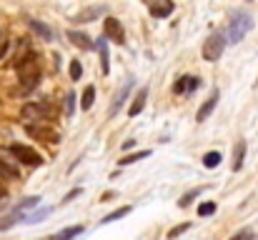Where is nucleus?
I'll return each instance as SVG.
<instances>
[{
  "label": "nucleus",
  "instance_id": "f257e3e1",
  "mask_svg": "<svg viewBox=\"0 0 258 240\" xmlns=\"http://www.w3.org/2000/svg\"><path fill=\"white\" fill-rule=\"evenodd\" d=\"M55 110L48 100H35V103H25L23 110H20V118L23 123L28 125H45L48 120H53Z\"/></svg>",
  "mask_w": 258,
  "mask_h": 240
},
{
  "label": "nucleus",
  "instance_id": "f03ea898",
  "mask_svg": "<svg viewBox=\"0 0 258 240\" xmlns=\"http://www.w3.org/2000/svg\"><path fill=\"white\" fill-rule=\"evenodd\" d=\"M253 30V18L248 15V13H243V10H236L233 15H231V23H228V28H226V40L228 43H241L243 38H246V33H251Z\"/></svg>",
  "mask_w": 258,
  "mask_h": 240
},
{
  "label": "nucleus",
  "instance_id": "7ed1b4c3",
  "mask_svg": "<svg viewBox=\"0 0 258 240\" xmlns=\"http://www.w3.org/2000/svg\"><path fill=\"white\" fill-rule=\"evenodd\" d=\"M18 80H20V93H30L33 88H38L40 80V65L38 60L30 55L23 65H18Z\"/></svg>",
  "mask_w": 258,
  "mask_h": 240
},
{
  "label": "nucleus",
  "instance_id": "20e7f679",
  "mask_svg": "<svg viewBox=\"0 0 258 240\" xmlns=\"http://www.w3.org/2000/svg\"><path fill=\"white\" fill-rule=\"evenodd\" d=\"M226 33H211L206 40H203V48H201V53H203V58L208 60V63H216V60H221V55H223V50H226Z\"/></svg>",
  "mask_w": 258,
  "mask_h": 240
},
{
  "label": "nucleus",
  "instance_id": "39448f33",
  "mask_svg": "<svg viewBox=\"0 0 258 240\" xmlns=\"http://www.w3.org/2000/svg\"><path fill=\"white\" fill-rule=\"evenodd\" d=\"M8 153L15 158V163H20V165H25V168H40V165H43V155H40V153H35V150H33V148H28V145L15 143V145H10V148H8Z\"/></svg>",
  "mask_w": 258,
  "mask_h": 240
},
{
  "label": "nucleus",
  "instance_id": "423d86ee",
  "mask_svg": "<svg viewBox=\"0 0 258 240\" xmlns=\"http://www.w3.org/2000/svg\"><path fill=\"white\" fill-rule=\"evenodd\" d=\"M25 133L30 138L40 140V143H53V145L60 143V133L55 128H50V125H25Z\"/></svg>",
  "mask_w": 258,
  "mask_h": 240
},
{
  "label": "nucleus",
  "instance_id": "0eeeda50",
  "mask_svg": "<svg viewBox=\"0 0 258 240\" xmlns=\"http://www.w3.org/2000/svg\"><path fill=\"white\" fill-rule=\"evenodd\" d=\"M103 38L105 40H113L118 45H125V30H123V25H120L118 18H105L103 20Z\"/></svg>",
  "mask_w": 258,
  "mask_h": 240
},
{
  "label": "nucleus",
  "instance_id": "6e6552de",
  "mask_svg": "<svg viewBox=\"0 0 258 240\" xmlns=\"http://www.w3.org/2000/svg\"><path fill=\"white\" fill-rule=\"evenodd\" d=\"M133 80H125L118 90H115V95H113V103H110V108H108V118H115L118 115V110L123 108V103L128 100V95H131V90H133Z\"/></svg>",
  "mask_w": 258,
  "mask_h": 240
},
{
  "label": "nucleus",
  "instance_id": "1a4fd4ad",
  "mask_svg": "<svg viewBox=\"0 0 258 240\" xmlns=\"http://www.w3.org/2000/svg\"><path fill=\"white\" fill-rule=\"evenodd\" d=\"M218 100H221V90H218V88H213V90H211V95H208V100L198 108V113H196V123H206V118H211V113L216 110Z\"/></svg>",
  "mask_w": 258,
  "mask_h": 240
},
{
  "label": "nucleus",
  "instance_id": "9d476101",
  "mask_svg": "<svg viewBox=\"0 0 258 240\" xmlns=\"http://www.w3.org/2000/svg\"><path fill=\"white\" fill-rule=\"evenodd\" d=\"M68 40L81 50H95V40L86 33H81V30H68Z\"/></svg>",
  "mask_w": 258,
  "mask_h": 240
},
{
  "label": "nucleus",
  "instance_id": "9b49d317",
  "mask_svg": "<svg viewBox=\"0 0 258 240\" xmlns=\"http://www.w3.org/2000/svg\"><path fill=\"white\" fill-rule=\"evenodd\" d=\"M198 85H201V80H198V78H193V75H183V78L175 80V85H173V93H175V95H183V93L188 95V93H193Z\"/></svg>",
  "mask_w": 258,
  "mask_h": 240
},
{
  "label": "nucleus",
  "instance_id": "f8f14e48",
  "mask_svg": "<svg viewBox=\"0 0 258 240\" xmlns=\"http://www.w3.org/2000/svg\"><path fill=\"white\" fill-rule=\"evenodd\" d=\"M146 100H148V88H141L138 95L133 98L131 108H128V115H131V118H138V115L143 113V108H146Z\"/></svg>",
  "mask_w": 258,
  "mask_h": 240
},
{
  "label": "nucleus",
  "instance_id": "ddd939ff",
  "mask_svg": "<svg viewBox=\"0 0 258 240\" xmlns=\"http://www.w3.org/2000/svg\"><path fill=\"white\" fill-rule=\"evenodd\" d=\"M25 25H28L35 35H40L43 40H53V30H50L45 23H40V20H35V18H25Z\"/></svg>",
  "mask_w": 258,
  "mask_h": 240
},
{
  "label": "nucleus",
  "instance_id": "4468645a",
  "mask_svg": "<svg viewBox=\"0 0 258 240\" xmlns=\"http://www.w3.org/2000/svg\"><path fill=\"white\" fill-rule=\"evenodd\" d=\"M173 10H175V5H173V3H166V0H163V3H151V5H148V13H151L153 18H158V20L168 18Z\"/></svg>",
  "mask_w": 258,
  "mask_h": 240
},
{
  "label": "nucleus",
  "instance_id": "2eb2a0df",
  "mask_svg": "<svg viewBox=\"0 0 258 240\" xmlns=\"http://www.w3.org/2000/svg\"><path fill=\"white\" fill-rule=\"evenodd\" d=\"M95 48L100 50V68H103V73L108 75V73H110V53H108V40H105V38H98V40H95Z\"/></svg>",
  "mask_w": 258,
  "mask_h": 240
},
{
  "label": "nucleus",
  "instance_id": "dca6fc26",
  "mask_svg": "<svg viewBox=\"0 0 258 240\" xmlns=\"http://www.w3.org/2000/svg\"><path fill=\"white\" fill-rule=\"evenodd\" d=\"M243 160H246V140H236L233 145V170L236 173L243 168Z\"/></svg>",
  "mask_w": 258,
  "mask_h": 240
},
{
  "label": "nucleus",
  "instance_id": "f3484780",
  "mask_svg": "<svg viewBox=\"0 0 258 240\" xmlns=\"http://www.w3.org/2000/svg\"><path fill=\"white\" fill-rule=\"evenodd\" d=\"M15 223H25V215L13 210L10 215H3V218H0V230H10Z\"/></svg>",
  "mask_w": 258,
  "mask_h": 240
},
{
  "label": "nucleus",
  "instance_id": "a211bd4d",
  "mask_svg": "<svg viewBox=\"0 0 258 240\" xmlns=\"http://www.w3.org/2000/svg\"><path fill=\"white\" fill-rule=\"evenodd\" d=\"M86 228L83 225H71V228H66V230H60V233H55V235H50V238H45V240H71V238H76V235H81Z\"/></svg>",
  "mask_w": 258,
  "mask_h": 240
},
{
  "label": "nucleus",
  "instance_id": "6ab92c4d",
  "mask_svg": "<svg viewBox=\"0 0 258 240\" xmlns=\"http://www.w3.org/2000/svg\"><path fill=\"white\" fill-rule=\"evenodd\" d=\"M133 208L131 205H123V208H118V210H113V213H108L103 220H100V225H105V223H115V220H120V218H125L128 213H131Z\"/></svg>",
  "mask_w": 258,
  "mask_h": 240
},
{
  "label": "nucleus",
  "instance_id": "aec40b11",
  "mask_svg": "<svg viewBox=\"0 0 258 240\" xmlns=\"http://www.w3.org/2000/svg\"><path fill=\"white\" fill-rule=\"evenodd\" d=\"M105 13V8H100V5H93V8H88L86 13H81L78 18H76V23H88V20H93V18H100Z\"/></svg>",
  "mask_w": 258,
  "mask_h": 240
},
{
  "label": "nucleus",
  "instance_id": "412c9836",
  "mask_svg": "<svg viewBox=\"0 0 258 240\" xmlns=\"http://www.w3.org/2000/svg\"><path fill=\"white\" fill-rule=\"evenodd\" d=\"M38 205H40V195H30V198H25L23 203H18V205H15V213H25V210L38 208Z\"/></svg>",
  "mask_w": 258,
  "mask_h": 240
},
{
  "label": "nucleus",
  "instance_id": "4be33fe9",
  "mask_svg": "<svg viewBox=\"0 0 258 240\" xmlns=\"http://www.w3.org/2000/svg\"><path fill=\"white\" fill-rule=\"evenodd\" d=\"M93 100H95V88H93V85H86V90H83V95H81V108H83V110H90V108H93Z\"/></svg>",
  "mask_w": 258,
  "mask_h": 240
},
{
  "label": "nucleus",
  "instance_id": "5701e85b",
  "mask_svg": "<svg viewBox=\"0 0 258 240\" xmlns=\"http://www.w3.org/2000/svg\"><path fill=\"white\" fill-rule=\"evenodd\" d=\"M201 193H203V188H193V190H188V193H185V195L178 200V208H188V205H190V203H193V200L201 195Z\"/></svg>",
  "mask_w": 258,
  "mask_h": 240
},
{
  "label": "nucleus",
  "instance_id": "b1692460",
  "mask_svg": "<svg viewBox=\"0 0 258 240\" xmlns=\"http://www.w3.org/2000/svg\"><path fill=\"white\" fill-rule=\"evenodd\" d=\"M148 155H151V150H138V153H131V155H125L123 160H118V165H133V163L148 158Z\"/></svg>",
  "mask_w": 258,
  "mask_h": 240
},
{
  "label": "nucleus",
  "instance_id": "393cba45",
  "mask_svg": "<svg viewBox=\"0 0 258 240\" xmlns=\"http://www.w3.org/2000/svg\"><path fill=\"white\" fill-rule=\"evenodd\" d=\"M0 173L3 175H8V178H18L20 173H18V168L10 163V160H0Z\"/></svg>",
  "mask_w": 258,
  "mask_h": 240
},
{
  "label": "nucleus",
  "instance_id": "a878e982",
  "mask_svg": "<svg viewBox=\"0 0 258 240\" xmlns=\"http://www.w3.org/2000/svg\"><path fill=\"white\" fill-rule=\"evenodd\" d=\"M63 110H66V118H73V110H76V93H68V95H66Z\"/></svg>",
  "mask_w": 258,
  "mask_h": 240
},
{
  "label": "nucleus",
  "instance_id": "bb28decb",
  "mask_svg": "<svg viewBox=\"0 0 258 240\" xmlns=\"http://www.w3.org/2000/svg\"><path fill=\"white\" fill-rule=\"evenodd\" d=\"M218 163H221V153H216V150H211V153L203 155V165L206 168H218Z\"/></svg>",
  "mask_w": 258,
  "mask_h": 240
},
{
  "label": "nucleus",
  "instance_id": "cd10ccee",
  "mask_svg": "<svg viewBox=\"0 0 258 240\" xmlns=\"http://www.w3.org/2000/svg\"><path fill=\"white\" fill-rule=\"evenodd\" d=\"M50 215V208H43V210H38V213H33V215H25V223H40L43 218H48Z\"/></svg>",
  "mask_w": 258,
  "mask_h": 240
},
{
  "label": "nucleus",
  "instance_id": "c85d7f7f",
  "mask_svg": "<svg viewBox=\"0 0 258 240\" xmlns=\"http://www.w3.org/2000/svg\"><path fill=\"white\" fill-rule=\"evenodd\" d=\"M188 228H190V223H180V225L171 228V230H168V240H175L178 235H183V233H185Z\"/></svg>",
  "mask_w": 258,
  "mask_h": 240
},
{
  "label": "nucleus",
  "instance_id": "c756f323",
  "mask_svg": "<svg viewBox=\"0 0 258 240\" xmlns=\"http://www.w3.org/2000/svg\"><path fill=\"white\" fill-rule=\"evenodd\" d=\"M83 75V65H81V60H73L71 63V80H81Z\"/></svg>",
  "mask_w": 258,
  "mask_h": 240
},
{
  "label": "nucleus",
  "instance_id": "7c9ffc66",
  "mask_svg": "<svg viewBox=\"0 0 258 240\" xmlns=\"http://www.w3.org/2000/svg\"><path fill=\"white\" fill-rule=\"evenodd\" d=\"M213 213H216V203H201L198 205V215L206 218V215H213Z\"/></svg>",
  "mask_w": 258,
  "mask_h": 240
},
{
  "label": "nucleus",
  "instance_id": "2f4dec72",
  "mask_svg": "<svg viewBox=\"0 0 258 240\" xmlns=\"http://www.w3.org/2000/svg\"><path fill=\"white\" fill-rule=\"evenodd\" d=\"M231 240H256V233H253L251 228H243V230H238Z\"/></svg>",
  "mask_w": 258,
  "mask_h": 240
},
{
  "label": "nucleus",
  "instance_id": "473e14b6",
  "mask_svg": "<svg viewBox=\"0 0 258 240\" xmlns=\"http://www.w3.org/2000/svg\"><path fill=\"white\" fill-rule=\"evenodd\" d=\"M78 195H81V188H73V190L63 198V203H71V200H73V198H78Z\"/></svg>",
  "mask_w": 258,
  "mask_h": 240
},
{
  "label": "nucleus",
  "instance_id": "72a5a7b5",
  "mask_svg": "<svg viewBox=\"0 0 258 240\" xmlns=\"http://www.w3.org/2000/svg\"><path fill=\"white\" fill-rule=\"evenodd\" d=\"M8 45H10V43H8V38H5V35H0V58L8 53Z\"/></svg>",
  "mask_w": 258,
  "mask_h": 240
},
{
  "label": "nucleus",
  "instance_id": "f704fd0d",
  "mask_svg": "<svg viewBox=\"0 0 258 240\" xmlns=\"http://www.w3.org/2000/svg\"><path fill=\"white\" fill-rule=\"evenodd\" d=\"M120 148H123V150H131V148H136V140H125Z\"/></svg>",
  "mask_w": 258,
  "mask_h": 240
},
{
  "label": "nucleus",
  "instance_id": "c9c22d12",
  "mask_svg": "<svg viewBox=\"0 0 258 240\" xmlns=\"http://www.w3.org/2000/svg\"><path fill=\"white\" fill-rule=\"evenodd\" d=\"M256 88H258V80H256Z\"/></svg>",
  "mask_w": 258,
  "mask_h": 240
}]
</instances>
